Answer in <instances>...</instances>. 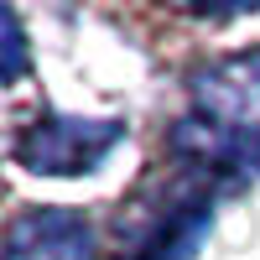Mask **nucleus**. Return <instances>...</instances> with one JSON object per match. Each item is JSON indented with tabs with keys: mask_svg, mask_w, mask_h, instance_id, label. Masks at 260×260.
<instances>
[{
	"mask_svg": "<svg viewBox=\"0 0 260 260\" xmlns=\"http://www.w3.org/2000/svg\"><path fill=\"white\" fill-rule=\"evenodd\" d=\"M177 141L192 146L203 161L260 172V47L198 68L192 120Z\"/></svg>",
	"mask_w": 260,
	"mask_h": 260,
	"instance_id": "1",
	"label": "nucleus"
},
{
	"mask_svg": "<svg viewBox=\"0 0 260 260\" xmlns=\"http://www.w3.org/2000/svg\"><path fill=\"white\" fill-rule=\"evenodd\" d=\"M120 141H125L120 120L47 115L16 136V161L26 172H42V177H73V172H94Z\"/></svg>",
	"mask_w": 260,
	"mask_h": 260,
	"instance_id": "2",
	"label": "nucleus"
},
{
	"mask_svg": "<svg viewBox=\"0 0 260 260\" xmlns=\"http://www.w3.org/2000/svg\"><path fill=\"white\" fill-rule=\"evenodd\" d=\"M6 260H94V229L73 208H31L6 234Z\"/></svg>",
	"mask_w": 260,
	"mask_h": 260,
	"instance_id": "3",
	"label": "nucleus"
},
{
	"mask_svg": "<svg viewBox=\"0 0 260 260\" xmlns=\"http://www.w3.org/2000/svg\"><path fill=\"white\" fill-rule=\"evenodd\" d=\"M0 26H6V78H21V62H26V42H21V21L6 6L0 11Z\"/></svg>",
	"mask_w": 260,
	"mask_h": 260,
	"instance_id": "4",
	"label": "nucleus"
}]
</instances>
